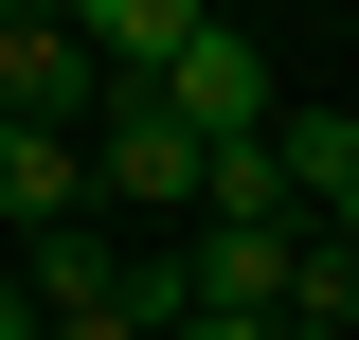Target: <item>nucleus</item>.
<instances>
[{
    "label": "nucleus",
    "mask_w": 359,
    "mask_h": 340,
    "mask_svg": "<svg viewBox=\"0 0 359 340\" xmlns=\"http://www.w3.org/2000/svg\"><path fill=\"white\" fill-rule=\"evenodd\" d=\"M72 143H90V197H126V215H198V162H216V143L180 126V108H144V90H108Z\"/></svg>",
    "instance_id": "nucleus-1"
},
{
    "label": "nucleus",
    "mask_w": 359,
    "mask_h": 340,
    "mask_svg": "<svg viewBox=\"0 0 359 340\" xmlns=\"http://www.w3.org/2000/svg\"><path fill=\"white\" fill-rule=\"evenodd\" d=\"M144 108H180L198 143H269V54L233 36V18H198V36H180V72L144 90Z\"/></svg>",
    "instance_id": "nucleus-2"
},
{
    "label": "nucleus",
    "mask_w": 359,
    "mask_h": 340,
    "mask_svg": "<svg viewBox=\"0 0 359 340\" xmlns=\"http://www.w3.org/2000/svg\"><path fill=\"white\" fill-rule=\"evenodd\" d=\"M0 215L18 233H90V143L72 126H0Z\"/></svg>",
    "instance_id": "nucleus-4"
},
{
    "label": "nucleus",
    "mask_w": 359,
    "mask_h": 340,
    "mask_svg": "<svg viewBox=\"0 0 359 340\" xmlns=\"http://www.w3.org/2000/svg\"><path fill=\"white\" fill-rule=\"evenodd\" d=\"M0 340H36V304H18V287H0Z\"/></svg>",
    "instance_id": "nucleus-7"
},
{
    "label": "nucleus",
    "mask_w": 359,
    "mask_h": 340,
    "mask_svg": "<svg viewBox=\"0 0 359 340\" xmlns=\"http://www.w3.org/2000/svg\"><path fill=\"white\" fill-rule=\"evenodd\" d=\"M287 340H359V251H341V233L287 251Z\"/></svg>",
    "instance_id": "nucleus-5"
},
{
    "label": "nucleus",
    "mask_w": 359,
    "mask_h": 340,
    "mask_svg": "<svg viewBox=\"0 0 359 340\" xmlns=\"http://www.w3.org/2000/svg\"><path fill=\"white\" fill-rule=\"evenodd\" d=\"M90 54H72V18H54V0H0V126H72L90 108Z\"/></svg>",
    "instance_id": "nucleus-3"
},
{
    "label": "nucleus",
    "mask_w": 359,
    "mask_h": 340,
    "mask_svg": "<svg viewBox=\"0 0 359 340\" xmlns=\"http://www.w3.org/2000/svg\"><path fill=\"white\" fill-rule=\"evenodd\" d=\"M162 340H287V323H162Z\"/></svg>",
    "instance_id": "nucleus-6"
}]
</instances>
